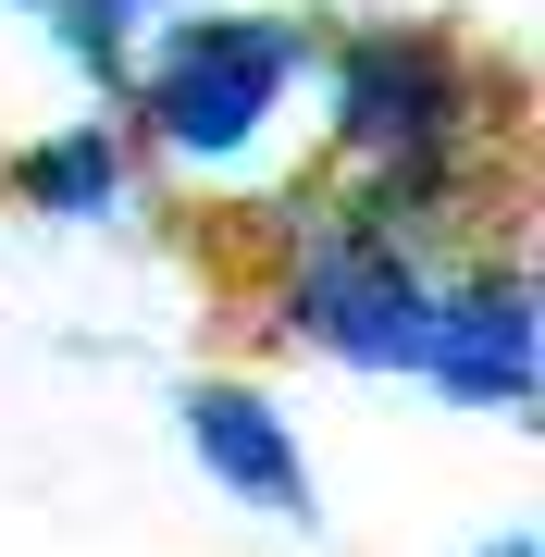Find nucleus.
<instances>
[{"instance_id":"f257e3e1","label":"nucleus","mask_w":545,"mask_h":557,"mask_svg":"<svg viewBox=\"0 0 545 557\" xmlns=\"http://www.w3.org/2000/svg\"><path fill=\"white\" fill-rule=\"evenodd\" d=\"M508 87L446 25H360L335 50V161L372 186V211H422L459 186V161L496 137Z\"/></svg>"},{"instance_id":"f03ea898","label":"nucleus","mask_w":545,"mask_h":557,"mask_svg":"<svg viewBox=\"0 0 545 557\" xmlns=\"http://www.w3.org/2000/svg\"><path fill=\"white\" fill-rule=\"evenodd\" d=\"M273 322L298 347L347 359V372H422V335H434V273L409 248V223L360 211H298L285 223V260H273Z\"/></svg>"},{"instance_id":"7ed1b4c3","label":"nucleus","mask_w":545,"mask_h":557,"mask_svg":"<svg viewBox=\"0 0 545 557\" xmlns=\"http://www.w3.org/2000/svg\"><path fill=\"white\" fill-rule=\"evenodd\" d=\"M310 38L285 13H186L149 38V62L124 75V100H137V137L174 149V161H236L261 124L285 112V87H298Z\"/></svg>"},{"instance_id":"20e7f679","label":"nucleus","mask_w":545,"mask_h":557,"mask_svg":"<svg viewBox=\"0 0 545 557\" xmlns=\"http://www.w3.org/2000/svg\"><path fill=\"white\" fill-rule=\"evenodd\" d=\"M422 384L459 397V409H496V421L533 409V273H521V260H471V273L434 285Z\"/></svg>"},{"instance_id":"39448f33","label":"nucleus","mask_w":545,"mask_h":557,"mask_svg":"<svg viewBox=\"0 0 545 557\" xmlns=\"http://www.w3.org/2000/svg\"><path fill=\"white\" fill-rule=\"evenodd\" d=\"M186 446H199V471H211L236 508L323 520V496H310V458H298V434H285V409L261 397V384H236V372L186 384Z\"/></svg>"},{"instance_id":"423d86ee","label":"nucleus","mask_w":545,"mask_h":557,"mask_svg":"<svg viewBox=\"0 0 545 557\" xmlns=\"http://www.w3.org/2000/svg\"><path fill=\"white\" fill-rule=\"evenodd\" d=\"M13 186H25L38 211H112V199H124V137H112V124H75V137L25 149Z\"/></svg>"},{"instance_id":"0eeeda50","label":"nucleus","mask_w":545,"mask_h":557,"mask_svg":"<svg viewBox=\"0 0 545 557\" xmlns=\"http://www.w3.org/2000/svg\"><path fill=\"white\" fill-rule=\"evenodd\" d=\"M38 13L62 25V50H75V62H100V75H112V62H124V25H149V0H38Z\"/></svg>"}]
</instances>
